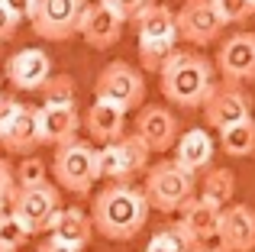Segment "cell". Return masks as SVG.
Segmentation results:
<instances>
[{"instance_id":"d6986e66","label":"cell","mask_w":255,"mask_h":252,"mask_svg":"<svg viewBox=\"0 0 255 252\" xmlns=\"http://www.w3.org/2000/svg\"><path fill=\"white\" fill-rule=\"evenodd\" d=\"M49 233H52V243L81 252L87 243H91V236H94V223H91V217H87L81 207H62L55 214V220H52Z\"/></svg>"},{"instance_id":"f546056e","label":"cell","mask_w":255,"mask_h":252,"mask_svg":"<svg viewBox=\"0 0 255 252\" xmlns=\"http://www.w3.org/2000/svg\"><path fill=\"white\" fill-rule=\"evenodd\" d=\"M171 52H174V45L168 42H139V58H142L145 71H162V65L168 62Z\"/></svg>"},{"instance_id":"30bf717a","label":"cell","mask_w":255,"mask_h":252,"mask_svg":"<svg viewBox=\"0 0 255 252\" xmlns=\"http://www.w3.org/2000/svg\"><path fill=\"white\" fill-rule=\"evenodd\" d=\"M123 23L126 19L120 16L117 10H113L110 3H104V0H87L84 13H81V23H78V32H81V39L91 49H110V45L120 42V36H123Z\"/></svg>"},{"instance_id":"836d02e7","label":"cell","mask_w":255,"mask_h":252,"mask_svg":"<svg viewBox=\"0 0 255 252\" xmlns=\"http://www.w3.org/2000/svg\"><path fill=\"white\" fill-rule=\"evenodd\" d=\"M19 19L13 16L10 10H6L3 3H0V42H6V39H13V32H16Z\"/></svg>"},{"instance_id":"7a4b0ae2","label":"cell","mask_w":255,"mask_h":252,"mask_svg":"<svg viewBox=\"0 0 255 252\" xmlns=\"http://www.w3.org/2000/svg\"><path fill=\"white\" fill-rule=\"evenodd\" d=\"M158 78H162V94L168 97L174 107H184V110L204 107L210 91L217 88V68L200 52L174 49L168 55V62L162 65Z\"/></svg>"},{"instance_id":"277c9868","label":"cell","mask_w":255,"mask_h":252,"mask_svg":"<svg viewBox=\"0 0 255 252\" xmlns=\"http://www.w3.org/2000/svg\"><path fill=\"white\" fill-rule=\"evenodd\" d=\"M52 175L55 184L71 194H91V188L100 181L97 178V149L84 139H75L68 145H58L52 158Z\"/></svg>"},{"instance_id":"4316f807","label":"cell","mask_w":255,"mask_h":252,"mask_svg":"<svg viewBox=\"0 0 255 252\" xmlns=\"http://www.w3.org/2000/svg\"><path fill=\"white\" fill-rule=\"evenodd\" d=\"M13 181H16V188H36V184L49 181V168H45L42 158L26 155L23 162L16 165V171H13Z\"/></svg>"},{"instance_id":"7402d4cb","label":"cell","mask_w":255,"mask_h":252,"mask_svg":"<svg viewBox=\"0 0 255 252\" xmlns=\"http://www.w3.org/2000/svg\"><path fill=\"white\" fill-rule=\"evenodd\" d=\"M236 194V175L230 168H210L204 175V184H200V201L213 204V207L223 210L226 204Z\"/></svg>"},{"instance_id":"603a6c76","label":"cell","mask_w":255,"mask_h":252,"mask_svg":"<svg viewBox=\"0 0 255 252\" xmlns=\"http://www.w3.org/2000/svg\"><path fill=\"white\" fill-rule=\"evenodd\" d=\"M117 152H120V162H123V175L126 181L136 175H142V171H149V145L142 142V139L136 136V132H129V136H120L117 139Z\"/></svg>"},{"instance_id":"ab89813d","label":"cell","mask_w":255,"mask_h":252,"mask_svg":"<svg viewBox=\"0 0 255 252\" xmlns=\"http://www.w3.org/2000/svg\"><path fill=\"white\" fill-rule=\"evenodd\" d=\"M252 123H255V120H252Z\"/></svg>"},{"instance_id":"4dcf8cb0","label":"cell","mask_w":255,"mask_h":252,"mask_svg":"<svg viewBox=\"0 0 255 252\" xmlns=\"http://www.w3.org/2000/svg\"><path fill=\"white\" fill-rule=\"evenodd\" d=\"M104 3H110L123 19H136V13H142L145 6L155 3V0H104Z\"/></svg>"},{"instance_id":"d590c367","label":"cell","mask_w":255,"mask_h":252,"mask_svg":"<svg viewBox=\"0 0 255 252\" xmlns=\"http://www.w3.org/2000/svg\"><path fill=\"white\" fill-rule=\"evenodd\" d=\"M36 252H78V249H68V246H58V243L45 240V243H42V246H39Z\"/></svg>"},{"instance_id":"f35d334b","label":"cell","mask_w":255,"mask_h":252,"mask_svg":"<svg viewBox=\"0 0 255 252\" xmlns=\"http://www.w3.org/2000/svg\"><path fill=\"white\" fill-rule=\"evenodd\" d=\"M0 252H10V249H3V246H0Z\"/></svg>"},{"instance_id":"6da1fadb","label":"cell","mask_w":255,"mask_h":252,"mask_svg":"<svg viewBox=\"0 0 255 252\" xmlns=\"http://www.w3.org/2000/svg\"><path fill=\"white\" fill-rule=\"evenodd\" d=\"M149 220V204H145L142 188L132 184H107L94 194L91 204V223L104 240L129 243L132 236L142 233Z\"/></svg>"},{"instance_id":"d6a6232c","label":"cell","mask_w":255,"mask_h":252,"mask_svg":"<svg viewBox=\"0 0 255 252\" xmlns=\"http://www.w3.org/2000/svg\"><path fill=\"white\" fill-rule=\"evenodd\" d=\"M13 188H16V181H13V168H10V162H0V204H10Z\"/></svg>"},{"instance_id":"e575fe53","label":"cell","mask_w":255,"mask_h":252,"mask_svg":"<svg viewBox=\"0 0 255 252\" xmlns=\"http://www.w3.org/2000/svg\"><path fill=\"white\" fill-rule=\"evenodd\" d=\"M0 3L6 6V10L13 13L16 19H26L29 16V6H32V0H0Z\"/></svg>"},{"instance_id":"4fadbf2b","label":"cell","mask_w":255,"mask_h":252,"mask_svg":"<svg viewBox=\"0 0 255 252\" xmlns=\"http://www.w3.org/2000/svg\"><path fill=\"white\" fill-rule=\"evenodd\" d=\"M217 240L223 252H255V210L249 204L223 207Z\"/></svg>"},{"instance_id":"5bb4252c","label":"cell","mask_w":255,"mask_h":252,"mask_svg":"<svg viewBox=\"0 0 255 252\" xmlns=\"http://www.w3.org/2000/svg\"><path fill=\"white\" fill-rule=\"evenodd\" d=\"M52 78V58L42 49H19L6 58V81L16 91H39Z\"/></svg>"},{"instance_id":"74e56055","label":"cell","mask_w":255,"mask_h":252,"mask_svg":"<svg viewBox=\"0 0 255 252\" xmlns=\"http://www.w3.org/2000/svg\"><path fill=\"white\" fill-rule=\"evenodd\" d=\"M3 217H6V210H3V204H0V223H3Z\"/></svg>"},{"instance_id":"ffe728a7","label":"cell","mask_w":255,"mask_h":252,"mask_svg":"<svg viewBox=\"0 0 255 252\" xmlns=\"http://www.w3.org/2000/svg\"><path fill=\"white\" fill-rule=\"evenodd\" d=\"M136 32L139 42H178V29H174V13L165 3H149L142 13H136Z\"/></svg>"},{"instance_id":"d4e9b609","label":"cell","mask_w":255,"mask_h":252,"mask_svg":"<svg viewBox=\"0 0 255 252\" xmlns=\"http://www.w3.org/2000/svg\"><path fill=\"white\" fill-rule=\"evenodd\" d=\"M197 249H200V243L181 223H171V227L158 230L149 240V246H145V252H197Z\"/></svg>"},{"instance_id":"2e32d148","label":"cell","mask_w":255,"mask_h":252,"mask_svg":"<svg viewBox=\"0 0 255 252\" xmlns=\"http://www.w3.org/2000/svg\"><path fill=\"white\" fill-rule=\"evenodd\" d=\"M81 114L78 107H39V139L42 145H68L78 139Z\"/></svg>"},{"instance_id":"8fae6325","label":"cell","mask_w":255,"mask_h":252,"mask_svg":"<svg viewBox=\"0 0 255 252\" xmlns=\"http://www.w3.org/2000/svg\"><path fill=\"white\" fill-rule=\"evenodd\" d=\"M217 68L223 84H246L255 78V36L252 32H233L217 55Z\"/></svg>"},{"instance_id":"1f68e13d","label":"cell","mask_w":255,"mask_h":252,"mask_svg":"<svg viewBox=\"0 0 255 252\" xmlns=\"http://www.w3.org/2000/svg\"><path fill=\"white\" fill-rule=\"evenodd\" d=\"M23 107V104L16 101V97H10V94H0V132L6 129V126L13 123V117H16V110Z\"/></svg>"},{"instance_id":"e0dca14e","label":"cell","mask_w":255,"mask_h":252,"mask_svg":"<svg viewBox=\"0 0 255 252\" xmlns=\"http://www.w3.org/2000/svg\"><path fill=\"white\" fill-rule=\"evenodd\" d=\"M171 162L178 165V168H184L187 175H197V171L210 168V162H213V139H210V132L200 129V126H194V129H187L184 136H178Z\"/></svg>"},{"instance_id":"44dd1931","label":"cell","mask_w":255,"mask_h":252,"mask_svg":"<svg viewBox=\"0 0 255 252\" xmlns=\"http://www.w3.org/2000/svg\"><path fill=\"white\" fill-rule=\"evenodd\" d=\"M220 214L223 210L213 207V204L200 201V197H191V201L181 207V227L200 243L207 246L210 240H217V230H220Z\"/></svg>"},{"instance_id":"cb8c5ba5","label":"cell","mask_w":255,"mask_h":252,"mask_svg":"<svg viewBox=\"0 0 255 252\" xmlns=\"http://www.w3.org/2000/svg\"><path fill=\"white\" fill-rule=\"evenodd\" d=\"M220 149L233 158H246L255 152V123L246 120V123H236V126H226L220 129Z\"/></svg>"},{"instance_id":"8d00e7d4","label":"cell","mask_w":255,"mask_h":252,"mask_svg":"<svg viewBox=\"0 0 255 252\" xmlns=\"http://www.w3.org/2000/svg\"><path fill=\"white\" fill-rule=\"evenodd\" d=\"M197 252H223V249H220V246H200Z\"/></svg>"},{"instance_id":"ac0fdd59","label":"cell","mask_w":255,"mask_h":252,"mask_svg":"<svg viewBox=\"0 0 255 252\" xmlns=\"http://www.w3.org/2000/svg\"><path fill=\"white\" fill-rule=\"evenodd\" d=\"M81 123H84L87 136L100 145H110V142H117L120 136H126V114L120 107H113V104H107V101H94L91 107H87Z\"/></svg>"},{"instance_id":"f1b7e54d","label":"cell","mask_w":255,"mask_h":252,"mask_svg":"<svg viewBox=\"0 0 255 252\" xmlns=\"http://www.w3.org/2000/svg\"><path fill=\"white\" fill-rule=\"evenodd\" d=\"M26 240H29V230H26L13 214H6L3 223H0V246L10 249V252H16L19 246H26Z\"/></svg>"},{"instance_id":"3957f363","label":"cell","mask_w":255,"mask_h":252,"mask_svg":"<svg viewBox=\"0 0 255 252\" xmlns=\"http://www.w3.org/2000/svg\"><path fill=\"white\" fill-rule=\"evenodd\" d=\"M142 194H145L149 210L155 207V210H162V214H174V210H181L194 197V175H187L184 168H178L171 158L155 162L145 171Z\"/></svg>"},{"instance_id":"484cf974","label":"cell","mask_w":255,"mask_h":252,"mask_svg":"<svg viewBox=\"0 0 255 252\" xmlns=\"http://www.w3.org/2000/svg\"><path fill=\"white\" fill-rule=\"evenodd\" d=\"M42 94V107H75L78 101V84L71 75H52L49 81L39 88Z\"/></svg>"},{"instance_id":"ba28073f","label":"cell","mask_w":255,"mask_h":252,"mask_svg":"<svg viewBox=\"0 0 255 252\" xmlns=\"http://www.w3.org/2000/svg\"><path fill=\"white\" fill-rule=\"evenodd\" d=\"M204 120L210 129H226L252 120V97L249 91H243L239 84H217L210 91V97L204 101Z\"/></svg>"},{"instance_id":"83f0119b","label":"cell","mask_w":255,"mask_h":252,"mask_svg":"<svg viewBox=\"0 0 255 252\" xmlns=\"http://www.w3.org/2000/svg\"><path fill=\"white\" fill-rule=\"evenodd\" d=\"M210 6L217 10V16L226 23H243L255 13V0H210Z\"/></svg>"},{"instance_id":"8992f818","label":"cell","mask_w":255,"mask_h":252,"mask_svg":"<svg viewBox=\"0 0 255 252\" xmlns=\"http://www.w3.org/2000/svg\"><path fill=\"white\" fill-rule=\"evenodd\" d=\"M62 210V194L55 184H36V188H13L10 214L32 233H49L55 214Z\"/></svg>"},{"instance_id":"9c48e42d","label":"cell","mask_w":255,"mask_h":252,"mask_svg":"<svg viewBox=\"0 0 255 252\" xmlns=\"http://www.w3.org/2000/svg\"><path fill=\"white\" fill-rule=\"evenodd\" d=\"M174 29H178V39L191 45H210L223 32V19L217 16L210 0H184L181 10L174 13Z\"/></svg>"},{"instance_id":"7c38bea8","label":"cell","mask_w":255,"mask_h":252,"mask_svg":"<svg viewBox=\"0 0 255 252\" xmlns=\"http://www.w3.org/2000/svg\"><path fill=\"white\" fill-rule=\"evenodd\" d=\"M136 136L149 145V152H168L181 136L178 117L162 104H145L136 117Z\"/></svg>"},{"instance_id":"5b68a950","label":"cell","mask_w":255,"mask_h":252,"mask_svg":"<svg viewBox=\"0 0 255 252\" xmlns=\"http://www.w3.org/2000/svg\"><path fill=\"white\" fill-rule=\"evenodd\" d=\"M94 101H107L123 114L136 110L145 101V81L129 62H110L100 68L97 81H94Z\"/></svg>"},{"instance_id":"9a60e30c","label":"cell","mask_w":255,"mask_h":252,"mask_svg":"<svg viewBox=\"0 0 255 252\" xmlns=\"http://www.w3.org/2000/svg\"><path fill=\"white\" fill-rule=\"evenodd\" d=\"M0 145H3V152L23 155V158L32 149H39L42 145V139H39V107H26L23 104L16 110V117H13V123L0 132Z\"/></svg>"},{"instance_id":"52a82bcc","label":"cell","mask_w":255,"mask_h":252,"mask_svg":"<svg viewBox=\"0 0 255 252\" xmlns=\"http://www.w3.org/2000/svg\"><path fill=\"white\" fill-rule=\"evenodd\" d=\"M87 0H32L29 6V26L36 36L49 42H65L78 32Z\"/></svg>"}]
</instances>
